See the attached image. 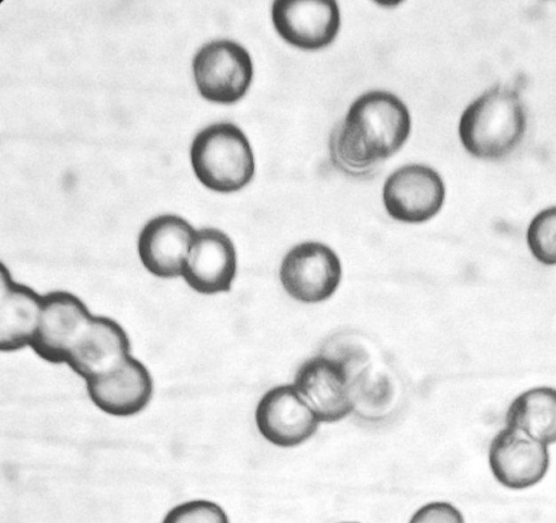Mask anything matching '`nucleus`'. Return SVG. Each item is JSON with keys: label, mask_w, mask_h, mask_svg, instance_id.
I'll return each instance as SVG.
<instances>
[{"label": "nucleus", "mask_w": 556, "mask_h": 523, "mask_svg": "<svg viewBox=\"0 0 556 523\" xmlns=\"http://www.w3.org/2000/svg\"><path fill=\"white\" fill-rule=\"evenodd\" d=\"M405 103L384 90L359 96L329 138L331 161L351 175L367 174L397 152L409 136Z\"/></svg>", "instance_id": "obj_1"}, {"label": "nucleus", "mask_w": 556, "mask_h": 523, "mask_svg": "<svg viewBox=\"0 0 556 523\" xmlns=\"http://www.w3.org/2000/svg\"><path fill=\"white\" fill-rule=\"evenodd\" d=\"M526 128L527 113L519 91L513 86L494 85L463 111L458 135L469 154L495 161L516 149Z\"/></svg>", "instance_id": "obj_2"}, {"label": "nucleus", "mask_w": 556, "mask_h": 523, "mask_svg": "<svg viewBox=\"0 0 556 523\" xmlns=\"http://www.w3.org/2000/svg\"><path fill=\"white\" fill-rule=\"evenodd\" d=\"M190 160L197 178L217 192H233L247 186L255 172L254 154L244 133L220 122L194 137Z\"/></svg>", "instance_id": "obj_3"}, {"label": "nucleus", "mask_w": 556, "mask_h": 523, "mask_svg": "<svg viewBox=\"0 0 556 523\" xmlns=\"http://www.w3.org/2000/svg\"><path fill=\"white\" fill-rule=\"evenodd\" d=\"M192 70L200 95L212 102L225 104L240 100L253 77L249 52L228 39L204 45L194 55Z\"/></svg>", "instance_id": "obj_4"}, {"label": "nucleus", "mask_w": 556, "mask_h": 523, "mask_svg": "<svg viewBox=\"0 0 556 523\" xmlns=\"http://www.w3.org/2000/svg\"><path fill=\"white\" fill-rule=\"evenodd\" d=\"M279 276L290 297L304 303H317L336 292L342 277V266L329 246L304 241L286 253Z\"/></svg>", "instance_id": "obj_5"}, {"label": "nucleus", "mask_w": 556, "mask_h": 523, "mask_svg": "<svg viewBox=\"0 0 556 523\" xmlns=\"http://www.w3.org/2000/svg\"><path fill=\"white\" fill-rule=\"evenodd\" d=\"M293 385L320 422H338L355 409L352 379L340 359L320 354L306 360Z\"/></svg>", "instance_id": "obj_6"}, {"label": "nucleus", "mask_w": 556, "mask_h": 523, "mask_svg": "<svg viewBox=\"0 0 556 523\" xmlns=\"http://www.w3.org/2000/svg\"><path fill=\"white\" fill-rule=\"evenodd\" d=\"M382 199L392 219L405 223H422L441 210L445 186L433 169L424 164H407L386 179Z\"/></svg>", "instance_id": "obj_7"}, {"label": "nucleus", "mask_w": 556, "mask_h": 523, "mask_svg": "<svg viewBox=\"0 0 556 523\" xmlns=\"http://www.w3.org/2000/svg\"><path fill=\"white\" fill-rule=\"evenodd\" d=\"M488 459L495 481L514 490L536 485L549 468L547 445L506 425L494 435Z\"/></svg>", "instance_id": "obj_8"}, {"label": "nucleus", "mask_w": 556, "mask_h": 523, "mask_svg": "<svg viewBox=\"0 0 556 523\" xmlns=\"http://www.w3.org/2000/svg\"><path fill=\"white\" fill-rule=\"evenodd\" d=\"M255 423L261 435L278 447H295L318 429L319 419L293 384L266 391L257 403Z\"/></svg>", "instance_id": "obj_9"}, {"label": "nucleus", "mask_w": 556, "mask_h": 523, "mask_svg": "<svg viewBox=\"0 0 556 523\" xmlns=\"http://www.w3.org/2000/svg\"><path fill=\"white\" fill-rule=\"evenodd\" d=\"M91 317L77 296L61 290L47 294L30 347L45 361L65 363L72 346Z\"/></svg>", "instance_id": "obj_10"}, {"label": "nucleus", "mask_w": 556, "mask_h": 523, "mask_svg": "<svg viewBox=\"0 0 556 523\" xmlns=\"http://www.w3.org/2000/svg\"><path fill=\"white\" fill-rule=\"evenodd\" d=\"M276 32L289 45L317 50L337 37L341 16L334 1H276L271 5Z\"/></svg>", "instance_id": "obj_11"}, {"label": "nucleus", "mask_w": 556, "mask_h": 523, "mask_svg": "<svg viewBox=\"0 0 556 523\" xmlns=\"http://www.w3.org/2000/svg\"><path fill=\"white\" fill-rule=\"evenodd\" d=\"M237 273V253L232 240L217 228L197 231L181 277L202 295L228 291Z\"/></svg>", "instance_id": "obj_12"}, {"label": "nucleus", "mask_w": 556, "mask_h": 523, "mask_svg": "<svg viewBox=\"0 0 556 523\" xmlns=\"http://www.w3.org/2000/svg\"><path fill=\"white\" fill-rule=\"evenodd\" d=\"M92 403L113 416H131L151 400L153 382L139 360L129 356L108 372L86 382Z\"/></svg>", "instance_id": "obj_13"}, {"label": "nucleus", "mask_w": 556, "mask_h": 523, "mask_svg": "<svg viewBox=\"0 0 556 523\" xmlns=\"http://www.w3.org/2000/svg\"><path fill=\"white\" fill-rule=\"evenodd\" d=\"M197 231L182 217L163 214L150 220L138 238L146 270L160 278L181 277Z\"/></svg>", "instance_id": "obj_14"}, {"label": "nucleus", "mask_w": 556, "mask_h": 523, "mask_svg": "<svg viewBox=\"0 0 556 523\" xmlns=\"http://www.w3.org/2000/svg\"><path fill=\"white\" fill-rule=\"evenodd\" d=\"M129 349V338L117 322L92 315L72 346L65 363L87 382L131 356Z\"/></svg>", "instance_id": "obj_15"}, {"label": "nucleus", "mask_w": 556, "mask_h": 523, "mask_svg": "<svg viewBox=\"0 0 556 523\" xmlns=\"http://www.w3.org/2000/svg\"><path fill=\"white\" fill-rule=\"evenodd\" d=\"M43 296L15 283L4 265L0 270V348L11 352L31 345Z\"/></svg>", "instance_id": "obj_16"}, {"label": "nucleus", "mask_w": 556, "mask_h": 523, "mask_svg": "<svg viewBox=\"0 0 556 523\" xmlns=\"http://www.w3.org/2000/svg\"><path fill=\"white\" fill-rule=\"evenodd\" d=\"M505 425L549 446L556 443V389L539 386L518 395L505 414Z\"/></svg>", "instance_id": "obj_17"}, {"label": "nucleus", "mask_w": 556, "mask_h": 523, "mask_svg": "<svg viewBox=\"0 0 556 523\" xmlns=\"http://www.w3.org/2000/svg\"><path fill=\"white\" fill-rule=\"evenodd\" d=\"M526 236L538 262L556 265V206L540 211L529 223Z\"/></svg>", "instance_id": "obj_18"}, {"label": "nucleus", "mask_w": 556, "mask_h": 523, "mask_svg": "<svg viewBox=\"0 0 556 523\" xmlns=\"http://www.w3.org/2000/svg\"><path fill=\"white\" fill-rule=\"evenodd\" d=\"M162 523H229V519L217 502L193 499L178 503L168 510Z\"/></svg>", "instance_id": "obj_19"}, {"label": "nucleus", "mask_w": 556, "mask_h": 523, "mask_svg": "<svg viewBox=\"0 0 556 523\" xmlns=\"http://www.w3.org/2000/svg\"><path fill=\"white\" fill-rule=\"evenodd\" d=\"M408 523H465L463 513L451 502L432 501L421 506Z\"/></svg>", "instance_id": "obj_20"}, {"label": "nucleus", "mask_w": 556, "mask_h": 523, "mask_svg": "<svg viewBox=\"0 0 556 523\" xmlns=\"http://www.w3.org/2000/svg\"><path fill=\"white\" fill-rule=\"evenodd\" d=\"M341 523H358V522H341Z\"/></svg>", "instance_id": "obj_21"}]
</instances>
